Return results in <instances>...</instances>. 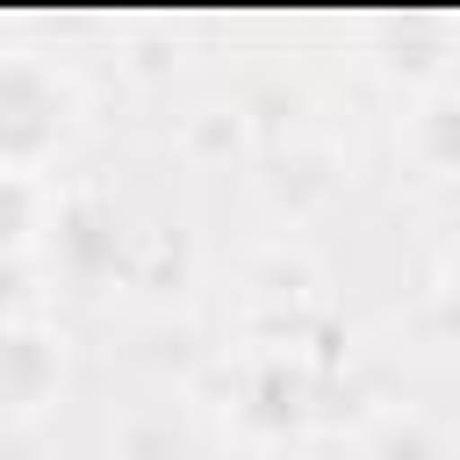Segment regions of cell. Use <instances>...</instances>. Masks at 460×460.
I'll return each instance as SVG.
<instances>
[{
    "label": "cell",
    "instance_id": "obj_2",
    "mask_svg": "<svg viewBox=\"0 0 460 460\" xmlns=\"http://www.w3.org/2000/svg\"><path fill=\"white\" fill-rule=\"evenodd\" d=\"M417 144H424L438 165H460V101H453V93L424 101V115H417Z\"/></svg>",
    "mask_w": 460,
    "mask_h": 460
},
{
    "label": "cell",
    "instance_id": "obj_1",
    "mask_svg": "<svg viewBox=\"0 0 460 460\" xmlns=\"http://www.w3.org/2000/svg\"><path fill=\"white\" fill-rule=\"evenodd\" d=\"M36 93H43V79L29 65H14L7 72V151L14 158H29L43 144V129H50V115H36Z\"/></svg>",
    "mask_w": 460,
    "mask_h": 460
}]
</instances>
